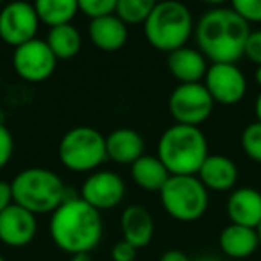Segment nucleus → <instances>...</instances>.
Wrapping results in <instances>:
<instances>
[{
    "mask_svg": "<svg viewBox=\"0 0 261 261\" xmlns=\"http://www.w3.org/2000/svg\"><path fill=\"white\" fill-rule=\"evenodd\" d=\"M130 175L136 186L145 192H161L170 174L158 156H142L136 163L130 165Z\"/></svg>",
    "mask_w": 261,
    "mask_h": 261,
    "instance_id": "nucleus-21",
    "label": "nucleus"
},
{
    "mask_svg": "<svg viewBox=\"0 0 261 261\" xmlns=\"http://www.w3.org/2000/svg\"><path fill=\"white\" fill-rule=\"evenodd\" d=\"M13 204V192H11V182L2 181L0 179V213L8 210Z\"/></svg>",
    "mask_w": 261,
    "mask_h": 261,
    "instance_id": "nucleus-31",
    "label": "nucleus"
},
{
    "mask_svg": "<svg viewBox=\"0 0 261 261\" xmlns=\"http://www.w3.org/2000/svg\"><path fill=\"white\" fill-rule=\"evenodd\" d=\"M145 25V38L156 50L170 52L186 47L192 38L195 23L188 6L175 0L156 2Z\"/></svg>",
    "mask_w": 261,
    "mask_h": 261,
    "instance_id": "nucleus-5",
    "label": "nucleus"
},
{
    "mask_svg": "<svg viewBox=\"0 0 261 261\" xmlns=\"http://www.w3.org/2000/svg\"><path fill=\"white\" fill-rule=\"evenodd\" d=\"M13 152H15V138H13L11 130L0 120V170L11 161Z\"/></svg>",
    "mask_w": 261,
    "mask_h": 261,
    "instance_id": "nucleus-28",
    "label": "nucleus"
},
{
    "mask_svg": "<svg viewBox=\"0 0 261 261\" xmlns=\"http://www.w3.org/2000/svg\"><path fill=\"white\" fill-rule=\"evenodd\" d=\"M254 115H256V122L261 123V91L257 93L256 102H254Z\"/></svg>",
    "mask_w": 261,
    "mask_h": 261,
    "instance_id": "nucleus-33",
    "label": "nucleus"
},
{
    "mask_svg": "<svg viewBox=\"0 0 261 261\" xmlns=\"http://www.w3.org/2000/svg\"><path fill=\"white\" fill-rule=\"evenodd\" d=\"M231 8L247 23H261V0H234Z\"/></svg>",
    "mask_w": 261,
    "mask_h": 261,
    "instance_id": "nucleus-27",
    "label": "nucleus"
},
{
    "mask_svg": "<svg viewBox=\"0 0 261 261\" xmlns=\"http://www.w3.org/2000/svg\"><path fill=\"white\" fill-rule=\"evenodd\" d=\"M256 231H257V238H259V245H261V224L257 225V229H256Z\"/></svg>",
    "mask_w": 261,
    "mask_h": 261,
    "instance_id": "nucleus-37",
    "label": "nucleus"
},
{
    "mask_svg": "<svg viewBox=\"0 0 261 261\" xmlns=\"http://www.w3.org/2000/svg\"><path fill=\"white\" fill-rule=\"evenodd\" d=\"M154 6H156V2H152V0H116L115 15L125 25H138V23L147 22Z\"/></svg>",
    "mask_w": 261,
    "mask_h": 261,
    "instance_id": "nucleus-24",
    "label": "nucleus"
},
{
    "mask_svg": "<svg viewBox=\"0 0 261 261\" xmlns=\"http://www.w3.org/2000/svg\"><path fill=\"white\" fill-rule=\"evenodd\" d=\"M58 59L45 40H33L13 52V68L27 83H43L54 73Z\"/></svg>",
    "mask_w": 261,
    "mask_h": 261,
    "instance_id": "nucleus-11",
    "label": "nucleus"
},
{
    "mask_svg": "<svg viewBox=\"0 0 261 261\" xmlns=\"http://www.w3.org/2000/svg\"><path fill=\"white\" fill-rule=\"evenodd\" d=\"M13 202L34 215L54 213L66 200V186L56 172L33 167L18 172L11 181Z\"/></svg>",
    "mask_w": 261,
    "mask_h": 261,
    "instance_id": "nucleus-4",
    "label": "nucleus"
},
{
    "mask_svg": "<svg viewBox=\"0 0 261 261\" xmlns=\"http://www.w3.org/2000/svg\"><path fill=\"white\" fill-rule=\"evenodd\" d=\"M225 213L231 224L257 229L261 224V192L249 186L232 190L225 204Z\"/></svg>",
    "mask_w": 261,
    "mask_h": 261,
    "instance_id": "nucleus-14",
    "label": "nucleus"
},
{
    "mask_svg": "<svg viewBox=\"0 0 261 261\" xmlns=\"http://www.w3.org/2000/svg\"><path fill=\"white\" fill-rule=\"evenodd\" d=\"M160 197L168 217L186 224L202 218L210 204V193L197 175H170Z\"/></svg>",
    "mask_w": 261,
    "mask_h": 261,
    "instance_id": "nucleus-6",
    "label": "nucleus"
},
{
    "mask_svg": "<svg viewBox=\"0 0 261 261\" xmlns=\"http://www.w3.org/2000/svg\"><path fill=\"white\" fill-rule=\"evenodd\" d=\"M59 161L72 172H97L108 160L106 136L95 127L79 125L65 133L58 147Z\"/></svg>",
    "mask_w": 261,
    "mask_h": 261,
    "instance_id": "nucleus-7",
    "label": "nucleus"
},
{
    "mask_svg": "<svg viewBox=\"0 0 261 261\" xmlns=\"http://www.w3.org/2000/svg\"><path fill=\"white\" fill-rule=\"evenodd\" d=\"M195 261H220L217 256H213V254H206V256H200L199 259H195Z\"/></svg>",
    "mask_w": 261,
    "mask_h": 261,
    "instance_id": "nucleus-35",
    "label": "nucleus"
},
{
    "mask_svg": "<svg viewBox=\"0 0 261 261\" xmlns=\"http://www.w3.org/2000/svg\"><path fill=\"white\" fill-rule=\"evenodd\" d=\"M243 56L256 66H261V31H250Z\"/></svg>",
    "mask_w": 261,
    "mask_h": 261,
    "instance_id": "nucleus-29",
    "label": "nucleus"
},
{
    "mask_svg": "<svg viewBox=\"0 0 261 261\" xmlns=\"http://www.w3.org/2000/svg\"><path fill=\"white\" fill-rule=\"evenodd\" d=\"M167 66L172 77L179 81V84H197L202 83L206 77L207 59L199 48L186 45L168 54Z\"/></svg>",
    "mask_w": 261,
    "mask_h": 261,
    "instance_id": "nucleus-15",
    "label": "nucleus"
},
{
    "mask_svg": "<svg viewBox=\"0 0 261 261\" xmlns=\"http://www.w3.org/2000/svg\"><path fill=\"white\" fill-rule=\"evenodd\" d=\"M207 192H229L238 181V168L234 161L222 154H210L197 174Z\"/></svg>",
    "mask_w": 261,
    "mask_h": 261,
    "instance_id": "nucleus-17",
    "label": "nucleus"
},
{
    "mask_svg": "<svg viewBox=\"0 0 261 261\" xmlns=\"http://www.w3.org/2000/svg\"><path fill=\"white\" fill-rule=\"evenodd\" d=\"M215 102L202 83L179 84L168 97V113L181 125L199 127L211 116Z\"/></svg>",
    "mask_w": 261,
    "mask_h": 261,
    "instance_id": "nucleus-8",
    "label": "nucleus"
},
{
    "mask_svg": "<svg viewBox=\"0 0 261 261\" xmlns=\"http://www.w3.org/2000/svg\"><path fill=\"white\" fill-rule=\"evenodd\" d=\"M202 84L215 104L234 106L247 93V79L234 63H211Z\"/></svg>",
    "mask_w": 261,
    "mask_h": 261,
    "instance_id": "nucleus-10",
    "label": "nucleus"
},
{
    "mask_svg": "<svg viewBox=\"0 0 261 261\" xmlns=\"http://www.w3.org/2000/svg\"><path fill=\"white\" fill-rule=\"evenodd\" d=\"M249 23L236 15L232 8L207 9L195 23L193 36L197 48L211 63H234L243 58Z\"/></svg>",
    "mask_w": 261,
    "mask_h": 261,
    "instance_id": "nucleus-1",
    "label": "nucleus"
},
{
    "mask_svg": "<svg viewBox=\"0 0 261 261\" xmlns=\"http://www.w3.org/2000/svg\"><path fill=\"white\" fill-rule=\"evenodd\" d=\"M90 40L98 50L116 52L127 43L129 29L116 15L104 16V18L91 20L88 25Z\"/></svg>",
    "mask_w": 261,
    "mask_h": 261,
    "instance_id": "nucleus-19",
    "label": "nucleus"
},
{
    "mask_svg": "<svg viewBox=\"0 0 261 261\" xmlns=\"http://www.w3.org/2000/svg\"><path fill=\"white\" fill-rule=\"evenodd\" d=\"M125 197V182L109 170L91 172L81 186V199L97 211L113 210Z\"/></svg>",
    "mask_w": 261,
    "mask_h": 261,
    "instance_id": "nucleus-12",
    "label": "nucleus"
},
{
    "mask_svg": "<svg viewBox=\"0 0 261 261\" xmlns=\"http://www.w3.org/2000/svg\"><path fill=\"white\" fill-rule=\"evenodd\" d=\"M45 41L58 61H68V59L75 58L83 47V36H81L79 29L72 23L50 29Z\"/></svg>",
    "mask_w": 261,
    "mask_h": 261,
    "instance_id": "nucleus-22",
    "label": "nucleus"
},
{
    "mask_svg": "<svg viewBox=\"0 0 261 261\" xmlns=\"http://www.w3.org/2000/svg\"><path fill=\"white\" fill-rule=\"evenodd\" d=\"M48 232L63 252L90 254L100 243L104 232L100 211L88 206L81 197H66V200L50 215Z\"/></svg>",
    "mask_w": 261,
    "mask_h": 261,
    "instance_id": "nucleus-2",
    "label": "nucleus"
},
{
    "mask_svg": "<svg viewBox=\"0 0 261 261\" xmlns=\"http://www.w3.org/2000/svg\"><path fill=\"white\" fill-rule=\"evenodd\" d=\"M218 245H220L224 256L231 257V259H245L257 250L259 238H257L256 229L229 224L222 229L220 236H218Z\"/></svg>",
    "mask_w": 261,
    "mask_h": 261,
    "instance_id": "nucleus-20",
    "label": "nucleus"
},
{
    "mask_svg": "<svg viewBox=\"0 0 261 261\" xmlns=\"http://www.w3.org/2000/svg\"><path fill=\"white\" fill-rule=\"evenodd\" d=\"M40 18L29 2H13L0 9V38L9 47L16 48L36 40Z\"/></svg>",
    "mask_w": 261,
    "mask_h": 261,
    "instance_id": "nucleus-9",
    "label": "nucleus"
},
{
    "mask_svg": "<svg viewBox=\"0 0 261 261\" xmlns=\"http://www.w3.org/2000/svg\"><path fill=\"white\" fill-rule=\"evenodd\" d=\"M242 149L249 160L254 163H261V123L252 122L243 129L242 133Z\"/></svg>",
    "mask_w": 261,
    "mask_h": 261,
    "instance_id": "nucleus-25",
    "label": "nucleus"
},
{
    "mask_svg": "<svg viewBox=\"0 0 261 261\" xmlns=\"http://www.w3.org/2000/svg\"><path fill=\"white\" fill-rule=\"evenodd\" d=\"M207 156V140L199 127L174 123L158 142V158L170 175H197Z\"/></svg>",
    "mask_w": 261,
    "mask_h": 261,
    "instance_id": "nucleus-3",
    "label": "nucleus"
},
{
    "mask_svg": "<svg viewBox=\"0 0 261 261\" xmlns=\"http://www.w3.org/2000/svg\"><path fill=\"white\" fill-rule=\"evenodd\" d=\"M70 261H91V257L90 254H75V256H72Z\"/></svg>",
    "mask_w": 261,
    "mask_h": 261,
    "instance_id": "nucleus-34",
    "label": "nucleus"
},
{
    "mask_svg": "<svg viewBox=\"0 0 261 261\" xmlns=\"http://www.w3.org/2000/svg\"><path fill=\"white\" fill-rule=\"evenodd\" d=\"M38 232L36 215L13 202L0 213V242L13 249L27 247Z\"/></svg>",
    "mask_w": 261,
    "mask_h": 261,
    "instance_id": "nucleus-13",
    "label": "nucleus"
},
{
    "mask_svg": "<svg viewBox=\"0 0 261 261\" xmlns=\"http://www.w3.org/2000/svg\"><path fill=\"white\" fill-rule=\"evenodd\" d=\"M136 252H138V250L130 245V243L120 240V242H116L115 245L111 247V259L113 261H135Z\"/></svg>",
    "mask_w": 261,
    "mask_h": 261,
    "instance_id": "nucleus-30",
    "label": "nucleus"
},
{
    "mask_svg": "<svg viewBox=\"0 0 261 261\" xmlns=\"http://www.w3.org/2000/svg\"><path fill=\"white\" fill-rule=\"evenodd\" d=\"M0 9H2V4H0Z\"/></svg>",
    "mask_w": 261,
    "mask_h": 261,
    "instance_id": "nucleus-39",
    "label": "nucleus"
},
{
    "mask_svg": "<svg viewBox=\"0 0 261 261\" xmlns=\"http://www.w3.org/2000/svg\"><path fill=\"white\" fill-rule=\"evenodd\" d=\"M0 261H6V257H2V256H0Z\"/></svg>",
    "mask_w": 261,
    "mask_h": 261,
    "instance_id": "nucleus-38",
    "label": "nucleus"
},
{
    "mask_svg": "<svg viewBox=\"0 0 261 261\" xmlns=\"http://www.w3.org/2000/svg\"><path fill=\"white\" fill-rule=\"evenodd\" d=\"M77 6L90 20H98L116 13V0H79Z\"/></svg>",
    "mask_w": 261,
    "mask_h": 261,
    "instance_id": "nucleus-26",
    "label": "nucleus"
},
{
    "mask_svg": "<svg viewBox=\"0 0 261 261\" xmlns=\"http://www.w3.org/2000/svg\"><path fill=\"white\" fill-rule=\"evenodd\" d=\"M254 81L261 86V66H256V72H254Z\"/></svg>",
    "mask_w": 261,
    "mask_h": 261,
    "instance_id": "nucleus-36",
    "label": "nucleus"
},
{
    "mask_svg": "<svg viewBox=\"0 0 261 261\" xmlns=\"http://www.w3.org/2000/svg\"><path fill=\"white\" fill-rule=\"evenodd\" d=\"M106 154L118 165H133L145 156V140L138 130L120 127L106 136Z\"/></svg>",
    "mask_w": 261,
    "mask_h": 261,
    "instance_id": "nucleus-16",
    "label": "nucleus"
},
{
    "mask_svg": "<svg viewBox=\"0 0 261 261\" xmlns=\"http://www.w3.org/2000/svg\"><path fill=\"white\" fill-rule=\"evenodd\" d=\"M160 261H192V259H190L182 250L172 249V250H167V252L160 257Z\"/></svg>",
    "mask_w": 261,
    "mask_h": 261,
    "instance_id": "nucleus-32",
    "label": "nucleus"
},
{
    "mask_svg": "<svg viewBox=\"0 0 261 261\" xmlns=\"http://www.w3.org/2000/svg\"><path fill=\"white\" fill-rule=\"evenodd\" d=\"M120 225H122L123 242L130 243L136 250L143 249L152 242L154 220L149 210H145L143 206L135 204V206L125 207L120 218Z\"/></svg>",
    "mask_w": 261,
    "mask_h": 261,
    "instance_id": "nucleus-18",
    "label": "nucleus"
},
{
    "mask_svg": "<svg viewBox=\"0 0 261 261\" xmlns=\"http://www.w3.org/2000/svg\"><path fill=\"white\" fill-rule=\"evenodd\" d=\"M40 23H45L50 29L68 25L79 13L77 0H38L34 4Z\"/></svg>",
    "mask_w": 261,
    "mask_h": 261,
    "instance_id": "nucleus-23",
    "label": "nucleus"
}]
</instances>
